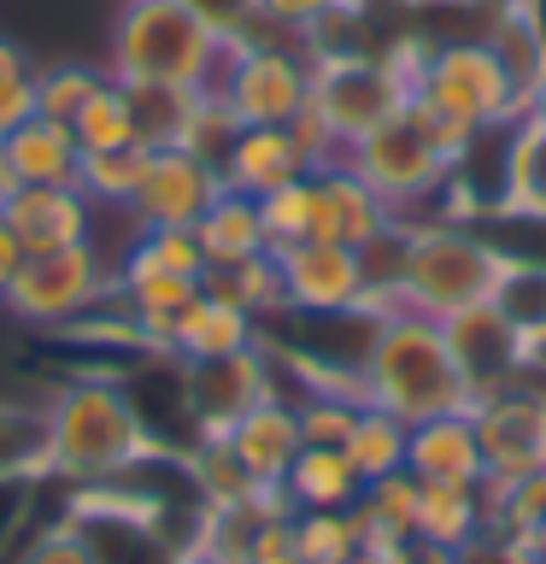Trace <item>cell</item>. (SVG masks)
<instances>
[{"label":"cell","instance_id":"cell-41","mask_svg":"<svg viewBox=\"0 0 546 564\" xmlns=\"http://www.w3.org/2000/svg\"><path fill=\"white\" fill-rule=\"evenodd\" d=\"M241 564H299L294 511H276V518H253V529H247V553H241Z\"/></svg>","mask_w":546,"mask_h":564},{"label":"cell","instance_id":"cell-11","mask_svg":"<svg viewBox=\"0 0 546 564\" xmlns=\"http://www.w3.org/2000/svg\"><path fill=\"white\" fill-rule=\"evenodd\" d=\"M476 435H482V458H488V482L482 488H505L517 476L546 470V400H535L528 388H500L470 405Z\"/></svg>","mask_w":546,"mask_h":564},{"label":"cell","instance_id":"cell-15","mask_svg":"<svg viewBox=\"0 0 546 564\" xmlns=\"http://www.w3.org/2000/svg\"><path fill=\"white\" fill-rule=\"evenodd\" d=\"M0 218L18 236L24 253H53V247H77L95 241V200L77 183H24L0 206Z\"/></svg>","mask_w":546,"mask_h":564},{"label":"cell","instance_id":"cell-33","mask_svg":"<svg viewBox=\"0 0 546 564\" xmlns=\"http://www.w3.org/2000/svg\"><path fill=\"white\" fill-rule=\"evenodd\" d=\"M294 541L299 564H352L364 553V529L359 511H294Z\"/></svg>","mask_w":546,"mask_h":564},{"label":"cell","instance_id":"cell-27","mask_svg":"<svg viewBox=\"0 0 546 564\" xmlns=\"http://www.w3.org/2000/svg\"><path fill=\"white\" fill-rule=\"evenodd\" d=\"M70 135H77L83 153H100V148H130L141 141V118H135V95L112 77H100V88L77 106L70 118Z\"/></svg>","mask_w":546,"mask_h":564},{"label":"cell","instance_id":"cell-7","mask_svg":"<svg viewBox=\"0 0 546 564\" xmlns=\"http://www.w3.org/2000/svg\"><path fill=\"white\" fill-rule=\"evenodd\" d=\"M423 53V47H417ZM412 65L417 59H400V47L387 53H317L312 59V100L306 112L329 130L335 148H352L364 130L394 112V106L412 100Z\"/></svg>","mask_w":546,"mask_h":564},{"label":"cell","instance_id":"cell-46","mask_svg":"<svg viewBox=\"0 0 546 564\" xmlns=\"http://www.w3.org/2000/svg\"><path fill=\"white\" fill-rule=\"evenodd\" d=\"M18 188H24V183H18V171L7 165V153H0V206H7V200H12Z\"/></svg>","mask_w":546,"mask_h":564},{"label":"cell","instance_id":"cell-36","mask_svg":"<svg viewBox=\"0 0 546 564\" xmlns=\"http://www.w3.org/2000/svg\"><path fill=\"white\" fill-rule=\"evenodd\" d=\"M135 253L141 259H153V264H165V271L176 276H194V282H206V247L200 236H194V224H171V229H135Z\"/></svg>","mask_w":546,"mask_h":564},{"label":"cell","instance_id":"cell-16","mask_svg":"<svg viewBox=\"0 0 546 564\" xmlns=\"http://www.w3.org/2000/svg\"><path fill=\"white\" fill-rule=\"evenodd\" d=\"M405 470L417 482H440V488H482L488 482V458H482V435H476L470 412H440L405 430Z\"/></svg>","mask_w":546,"mask_h":564},{"label":"cell","instance_id":"cell-19","mask_svg":"<svg viewBox=\"0 0 546 564\" xmlns=\"http://www.w3.org/2000/svg\"><path fill=\"white\" fill-rule=\"evenodd\" d=\"M223 441L236 447V458L247 465V476L253 482H282L288 476V465L299 458V447H306V435H299V412L288 400H259L247 405V412L223 430Z\"/></svg>","mask_w":546,"mask_h":564},{"label":"cell","instance_id":"cell-18","mask_svg":"<svg viewBox=\"0 0 546 564\" xmlns=\"http://www.w3.org/2000/svg\"><path fill=\"white\" fill-rule=\"evenodd\" d=\"M312 200H317V224H312V236H317V241L364 247V241H376L382 229L394 224L387 200L364 183L359 171L347 165V159H329V165H317V171H312Z\"/></svg>","mask_w":546,"mask_h":564},{"label":"cell","instance_id":"cell-39","mask_svg":"<svg viewBox=\"0 0 546 564\" xmlns=\"http://www.w3.org/2000/svg\"><path fill=\"white\" fill-rule=\"evenodd\" d=\"M18 564H100V558H95V541H88L83 518H65V523L42 529Z\"/></svg>","mask_w":546,"mask_h":564},{"label":"cell","instance_id":"cell-20","mask_svg":"<svg viewBox=\"0 0 546 564\" xmlns=\"http://www.w3.org/2000/svg\"><path fill=\"white\" fill-rule=\"evenodd\" d=\"M259 341V317L241 312L236 300L200 289L183 312L171 317V352L183 365H200V359H229V352L253 347Z\"/></svg>","mask_w":546,"mask_h":564},{"label":"cell","instance_id":"cell-12","mask_svg":"<svg viewBox=\"0 0 546 564\" xmlns=\"http://www.w3.org/2000/svg\"><path fill=\"white\" fill-rule=\"evenodd\" d=\"M223 194V171L188 148H153L141 188L130 200L135 229H171V224H200L206 206Z\"/></svg>","mask_w":546,"mask_h":564},{"label":"cell","instance_id":"cell-40","mask_svg":"<svg viewBox=\"0 0 546 564\" xmlns=\"http://www.w3.org/2000/svg\"><path fill=\"white\" fill-rule=\"evenodd\" d=\"M452 564H535V553H528L523 535H511L505 523H482L465 546H452Z\"/></svg>","mask_w":546,"mask_h":564},{"label":"cell","instance_id":"cell-44","mask_svg":"<svg viewBox=\"0 0 546 564\" xmlns=\"http://www.w3.org/2000/svg\"><path fill=\"white\" fill-rule=\"evenodd\" d=\"M517 388H528L535 400H546V341H535V347H528V365H523Z\"/></svg>","mask_w":546,"mask_h":564},{"label":"cell","instance_id":"cell-2","mask_svg":"<svg viewBox=\"0 0 546 564\" xmlns=\"http://www.w3.org/2000/svg\"><path fill=\"white\" fill-rule=\"evenodd\" d=\"M359 382H364V400L394 412L400 423H423V417L470 412L476 405V388L458 370L440 317H423L405 306L376 317L359 359Z\"/></svg>","mask_w":546,"mask_h":564},{"label":"cell","instance_id":"cell-23","mask_svg":"<svg viewBox=\"0 0 546 564\" xmlns=\"http://www.w3.org/2000/svg\"><path fill=\"white\" fill-rule=\"evenodd\" d=\"M500 206L511 218H546V123L511 118L500 153Z\"/></svg>","mask_w":546,"mask_h":564},{"label":"cell","instance_id":"cell-34","mask_svg":"<svg viewBox=\"0 0 546 564\" xmlns=\"http://www.w3.org/2000/svg\"><path fill=\"white\" fill-rule=\"evenodd\" d=\"M259 224H264V247L282 253L294 241H312V224H317V200H312V176H294L271 194H259Z\"/></svg>","mask_w":546,"mask_h":564},{"label":"cell","instance_id":"cell-24","mask_svg":"<svg viewBox=\"0 0 546 564\" xmlns=\"http://www.w3.org/2000/svg\"><path fill=\"white\" fill-rule=\"evenodd\" d=\"M417 500H423V482L412 470H387V476H370L364 494H359V529H364V546H394V541H412L417 535Z\"/></svg>","mask_w":546,"mask_h":564},{"label":"cell","instance_id":"cell-1","mask_svg":"<svg viewBox=\"0 0 546 564\" xmlns=\"http://www.w3.org/2000/svg\"><path fill=\"white\" fill-rule=\"evenodd\" d=\"M229 35L194 0H123L106 35V77L123 88L200 95L218 83Z\"/></svg>","mask_w":546,"mask_h":564},{"label":"cell","instance_id":"cell-22","mask_svg":"<svg viewBox=\"0 0 546 564\" xmlns=\"http://www.w3.org/2000/svg\"><path fill=\"white\" fill-rule=\"evenodd\" d=\"M282 494H288L294 511H347V506H359L364 476L352 470V458L341 447H317V441H306L299 458L288 465V476H282Z\"/></svg>","mask_w":546,"mask_h":564},{"label":"cell","instance_id":"cell-38","mask_svg":"<svg viewBox=\"0 0 546 564\" xmlns=\"http://www.w3.org/2000/svg\"><path fill=\"white\" fill-rule=\"evenodd\" d=\"M347 0H253V24H271L288 35H317Z\"/></svg>","mask_w":546,"mask_h":564},{"label":"cell","instance_id":"cell-49","mask_svg":"<svg viewBox=\"0 0 546 564\" xmlns=\"http://www.w3.org/2000/svg\"><path fill=\"white\" fill-rule=\"evenodd\" d=\"M417 7H470V0H417Z\"/></svg>","mask_w":546,"mask_h":564},{"label":"cell","instance_id":"cell-10","mask_svg":"<svg viewBox=\"0 0 546 564\" xmlns=\"http://www.w3.org/2000/svg\"><path fill=\"white\" fill-rule=\"evenodd\" d=\"M282 271V294L294 312L306 317H352L370 300V276H364V253L347 241H294L276 253Z\"/></svg>","mask_w":546,"mask_h":564},{"label":"cell","instance_id":"cell-4","mask_svg":"<svg viewBox=\"0 0 546 564\" xmlns=\"http://www.w3.org/2000/svg\"><path fill=\"white\" fill-rule=\"evenodd\" d=\"M412 100L440 123V135L465 159L488 130L517 118L523 83L517 70L500 59L493 42H440L423 47L412 65Z\"/></svg>","mask_w":546,"mask_h":564},{"label":"cell","instance_id":"cell-31","mask_svg":"<svg viewBox=\"0 0 546 564\" xmlns=\"http://www.w3.org/2000/svg\"><path fill=\"white\" fill-rule=\"evenodd\" d=\"M188 482H194V494H200V506H247V500H253V488H259L223 435H200V441H194Z\"/></svg>","mask_w":546,"mask_h":564},{"label":"cell","instance_id":"cell-47","mask_svg":"<svg viewBox=\"0 0 546 564\" xmlns=\"http://www.w3.org/2000/svg\"><path fill=\"white\" fill-rule=\"evenodd\" d=\"M528 553H535V564H546V518L528 529Z\"/></svg>","mask_w":546,"mask_h":564},{"label":"cell","instance_id":"cell-17","mask_svg":"<svg viewBox=\"0 0 546 564\" xmlns=\"http://www.w3.org/2000/svg\"><path fill=\"white\" fill-rule=\"evenodd\" d=\"M218 171H223V188L259 200V194L294 183V176H312L317 159L306 153V141L294 135V123H241Z\"/></svg>","mask_w":546,"mask_h":564},{"label":"cell","instance_id":"cell-29","mask_svg":"<svg viewBox=\"0 0 546 564\" xmlns=\"http://www.w3.org/2000/svg\"><path fill=\"white\" fill-rule=\"evenodd\" d=\"M148 141H130V148H100V153H83L77 165V188L95 200V212H130L135 188H141V171H148Z\"/></svg>","mask_w":546,"mask_h":564},{"label":"cell","instance_id":"cell-25","mask_svg":"<svg viewBox=\"0 0 546 564\" xmlns=\"http://www.w3.org/2000/svg\"><path fill=\"white\" fill-rule=\"evenodd\" d=\"M194 236H200L211 271H218V264H241L253 253H271V247H264V224H259V200L253 194H236V188H223L218 200L206 206V218L194 224Z\"/></svg>","mask_w":546,"mask_h":564},{"label":"cell","instance_id":"cell-42","mask_svg":"<svg viewBox=\"0 0 546 564\" xmlns=\"http://www.w3.org/2000/svg\"><path fill=\"white\" fill-rule=\"evenodd\" d=\"M382 564H452V546H435V541H394V546H382Z\"/></svg>","mask_w":546,"mask_h":564},{"label":"cell","instance_id":"cell-14","mask_svg":"<svg viewBox=\"0 0 546 564\" xmlns=\"http://www.w3.org/2000/svg\"><path fill=\"white\" fill-rule=\"evenodd\" d=\"M183 394H188L194 430H200V435H223L229 423L247 412V405L271 400L276 382H271V365H264V352H259V341H253V347L229 352V359H200V365H188Z\"/></svg>","mask_w":546,"mask_h":564},{"label":"cell","instance_id":"cell-37","mask_svg":"<svg viewBox=\"0 0 546 564\" xmlns=\"http://www.w3.org/2000/svg\"><path fill=\"white\" fill-rule=\"evenodd\" d=\"M24 118H35V65L30 53L0 35V141H7Z\"/></svg>","mask_w":546,"mask_h":564},{"label":"cell","instance_id":"cell-5","mask_svg":"<svg viewBox=\"0 0 546 564\" xmlns=\"http://www.w3.org/2000/svg\"><path fill=\"white\" fill-rule=\"evenodd\" d=\"M511 271V253L500 241L476 236L452 218H405V264L394 282V312H423V317H452L470 306H488Z\"/></svg>","mask_w":546,"mask_h":564},{"label":"cell","instance_id":"cell-26","mask_svg":"<svg viewBox=\"0 0 546 564\" xmlns=\"http://www.w3.org/2000/svg\"><path fill=\"white\" fill-rule=\"evenodd\" d=\"M53 458H47V417L42 405H7L0 400V482H47Z\"/></svg>","mask_w":546,"mask_h":564},{"label":"cell","instance_id":"cell-13","mask_svg":"<svg viewBox=\"0 0 546 564\" xmlns=\"http://www.w3.org/2000/svg\"><path fill=\"white\" fill-rule=\"evenodd\" d=\"M440 329H447V347H452L458 370L470 377L476 400H482V394H500V388H517L523 365H528V335L511 324V317L493 306V300H488V306H470V312L440 317Z\"/></svg>","mask_w":546,"mask_h":564},{"label":"cell","instance_id":"cell-48","mask_svg":"<svg viewBox=\"0 0 546 564\" xmlns=\"http://www.w3.org/2000/svg\"><path fill=\"white\" fill-rule=\"evenodd\" d=\"M176 564H241V558H218V553H188V558H176Z\"/></svg>","mask_w":546,"mask_h":564},{"label":"cell","instance_id":"cell-28","mask_svg":"<svg viewBox=\"0 0 546 564\" xmlns=\"http://www.w3.org/2000/svg\"><path fill=\"white\" fill-rule=\"evenodd\" d=\"M405 430L412 423H400L394 412H382V405H359L347 423V435H341V453L352 458V470L364 476H387V470H405Z\"/></svg>","mask_w":546,"mask_h":564},{"label":"cell","instance_id":"cell-35","mask_svg":"<svg viewBox=\"0 0 546 564\" xmlns=\"http://www.w3.org/2000/svg\"><path fill=\"white\" fill-rule=\"evenodd\" d=\"M100 77H106V65H77V59H59V65L35 70V112L70 123L77 106L100 88Z\"/></svg>","mask_w":546,"mask_h":564},{"label":"cell","instance_id":"cell-30","mask_svg":"<svg viewBox=\"0 0 546 564\" xmlns=\"http://www.w3.org/2000/svg\"><path fill=\"white\" fill-rule=\"evenodd\" d=\"M482 523H488L482 488H440V482H423V500H417V535H423V541H435V546H465Z\"/></svg>","mask_w":546,"mask_h":564},{"label":"cell","instance_id":"cell-8","mask_svg":"<svg viewBox=\"0 0 546 564\" xmlns=\"http://www.w3.org/2000/svg\"><path fill=\"white\" fill-rule=\"evenodd\" d=\"M211 95L236 112V123H294L312 100V59L288 42L229 35Z\"/></svg>","mask_w":546,"mask_h":564},{"label":"cell","instance_id":"cell-21","mask_svg":"<svg viewBox=\"0 0 546 564\" xmlns=\"http://www.w3.org/2000/svg\"><path fill=\"white\" fill-rule=\"evenodd\" d=\"M0 153H7V165L18 171V183H77V165H83V148H77V135H70V123L47 118V112L18 123V130L0 141Z\"/></svg>","mask_w":546,"mask_h":564},{"label":"cell","instance_id":"cell-9","mask_svg":"<svg viewBox=\"0 0 546 564\" xmlns=\"http://www.w3.org/2000/svg\"><path fill=\"white\" fill-rule=\"evenodd\" d=\"M106 294H112V271H106L100 241H77V247H53V253H24L0 300L24 324H77Z\"/></svg>","mask_w":546,"mask_h":564},{"label":"cell","instance_id":"cell-32","mask_svg":"<svg viewBox=\"0 0 546 564\" xmlns=\"http://www.w3.org/2000/svg\"><path fill=\"white\" fill-rule=\"evenodd\" d=\"M200 289L236 300L241 312L253 317H271V312H288V294H282V271H276V253H253L241 264H218V271H206Z\"/></svg>","mask_w":546,"mask_h":564},{"label":"cell","instance_id":"cell-6","mask_svg":"<svg viewBox=\"0 0 546 564\" xmlns=\"http://www.w3.org/2000/svg\"><path fill=\"white\" fill-rule=\"evenodd\" d=\"M341 159L382 194L394 218H412V206H423L429 194L447 188V176L458 165V148L440 135V123L423 112L417 100H405L376 123V130H364L352 141Z\"/></svg>","mask_w":546,"mask_h":564},{"label":"cell","instance_id":"cell-43","mask_svg":"<svg viewBox=\"0 0 546 564\" xmlns=\"http://www.w3.org/2000/svg\"><path fill=\"white\" fill-rule=\"evenodd\" d=\"M517 118H535L546 123V59L528 70V83H523V100H517Z\"/></svg>","mask_w":546,"mask_h":564},{"label":"cell","instance_id":"cell-3","mask_svg":"<svg viewBox=\"0 0 546 564\" xmlns=\"http://www.w3.org/2000/svg\"><path fill=\"white\" fill-rule=\"evenodd\" d=\"M42 417H47L53 476H65V482H118V476H130L135 465L159 458L153 430L141 423L130 394L106 377L65 382L59 394L42 405Z\"/></svg>","mask_w":546,"mask_h":564},{"label":"cell","instance_id":"cell-45","mask_svg":"<svg viewBox=\"0 0 546 564\" xmlns=\"http://www.w3.org/2000/svg\"><path fill=\"white\" fill-rule=\"evenodd\" d=\"M18 264H24V247H18V236L7 229V218H0V294H7V282L18 276Z\"/></svg>","mask_w":546,"mask_h":564}]
</instances>
